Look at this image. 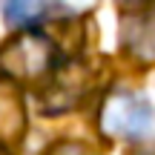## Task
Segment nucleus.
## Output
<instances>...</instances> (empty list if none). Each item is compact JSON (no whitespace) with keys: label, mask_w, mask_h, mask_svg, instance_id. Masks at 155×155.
<instances>
[{"label":"nucleus","mask_w":155,"mask_h":155,"mask_svg":"<svg viewBox=\"0 0 155 155\" xmlns=\"http://www.w3.org/2000/svg\"><path fill=\"white\" fill-rule=\"evenodd\" d=\"M115 3L121 6L127 15H132V12H147V9H152L155 0H115Z\"/></svg>","instance_id":"8"},{"label":"nucleus","mask_w":155,"mask_h":155,"mask_svg":"<svg viewBox=\"0 0 155 155\" xmlns=\"http://www.w3.org/2000/svg\"><path fill=\"white\" fill-rule=\"evenodd\" d=\"M98 3H101V0H58V6H61L66 15H75V17L89 15V12H92Z\"/></svg>","instance_id":"7"},{"label":"nucleus","mask_w":155,"mask_h":155,"mask_svg":"<svg viewBox=\"0 0 155 155\" xmlns=\"http://www.w3.org/2000/svg\"><path fill=\"white\" fill-rule=\"evenodd\" d=\"M63 61L61 43L43 29H26L15 32L0 46V78L12 81L15 86L26 89L46 81Z\"/></svg>","instance_id":"1"},{"label":"nucleus","mask_w":155,"mask_h":155,"mask_svg":"<svg viewBox=\"0 0 155 155\" xmlns=\"http://www.w3.org/2000/svg\"><path fill=\"white\" fill-rule=\"evenodd\" d=\"M49 12H52V0H0V15L12 32L40 29Z\"/></svg>","instance_id":"6"},{"label":"nucleus","mask_w":155,"mask_h":155,"mask_svg":"<svg viewBox=\"0 0 155 155\" xmlns=\"http://www.w3.org/2000/svg\"><path fill=\"white\" fill-rule=\"evenodd\" d=\"M98 129L106 138L144 144L155 132V106L147 95L115 86L104 95L98 106Z\"/></svg>","instance_id":"2"},{"label":"nucleus","mask_w":155,"mask_h":155,"mask_svg":"<svg viewBox=\"0 0 155 155\" xmlns=\"http://www.w3.org/2000/svg\"><path fill=\"white\" fill-rule=\"evenodd\" d=\"M124 46L144 63L155 61V9L127 15V20H124Z\"/></svg>","instance_id":"5"},{"label":"nucleus","mask_w":155,"mask_h":155,"mask_svg":"<svg viewBox=\"0 0 155 155\" xmlns=\"http://www.w3.org/2000/svg\"><path fill=\"white\" fill-rule=\"evenodd\" d=\"M89 89H92L89 66L81 58L75 61L63 58L61 66L38 86V106L43 115H69L83 104Z\"/></svg>","instance_id":"3"},{"label":"nucleus","mask_w":155,"mask_h":155,"mask_svg":"<svg viewBox=\"0 0 155 155\" xmlns=\"http://www.w3.org/2000/svg\"><path fill=\"white\" fill-rule=\"evenodd\" d=\"M26 135V104L20 86L0 78V147L9 150Z\"/></svg>","instance_id":"4"}]
</instances>
